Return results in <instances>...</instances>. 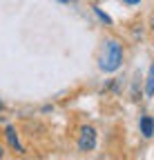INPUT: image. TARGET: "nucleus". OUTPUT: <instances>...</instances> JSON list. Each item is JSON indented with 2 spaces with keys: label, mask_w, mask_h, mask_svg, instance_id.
Segmentation results:
<instances>
[{
  "label": "nucleus",
  "mask_w": 154,
  "mask_h": 160,
  "mask_svg": "<svg viewBox=\"0 0 154 160\" xmlns=\"http://www.w3.org/2000/svg\"><path fill=\"white\" fill-rule=\"evenodd\" d=\"M96 147V129L94 127H83L78 136V149L81 151H92Z\"/></svg>",
  "instance_id": "obj_2"
},
{
  "label": "nucleus",
  "mask_w": 154,
  "mask_h": 160,
  "mask_svg": "<svg viewBox=\"0 0 154 160\" xmlns=\"http://www.w3.org/2000/svg\"><path fill=\"white\" fill-rule=\"evenodd\" d=\"M5 136H7V140H9V145H11V147H13L16 151H20V153L25 151V149H23V145H20V140H18V133H16V129H13V127H7Z\"/></svg>",
  "instance_id": "obj_3"
},
{
  "label": "nucleus",
  "mask_w": 154,
  "mask_h": 160,
  "mask_svg": "<svg viewBox=\"0 0 154 160\" xmlns=\"http://www.w3.org/2000/svg\"><path fill=\"white\" fill-rule=\"evenodd\" d=\"M123 62V47L116 40H107L105 49H103V58H101V69L103 71H116Z\"/></svg>",
  "instance_id": "obj_1"
},
{
  "label": "nucleus",
  "mask_w": 154,
  "mask_h": 160,
  "mask_svg": "<svg viewBox=\"0 0 154 160\" xmlns=\"http://www.w3.org/2000/svg\"><path fill=\"white\" fill-rule=\"evenodd\" d=\"M145 93H147V96H154V65L150 67V73H147V82H145Z\"/></svg>",
  "instance_id": "obj_5"
},
{
  "label": "nucleus",
  "mask_w": 154,
  "mask_h": 160,
  "mask_svg": "<svg viewBox=\"0 0 154 160\" xmlns=\"http://www.w3.org/2000/svg\"><path fill=\"white\" fill-rule=\"evenodd\" d=\"M125 2H130V5H136V2H141V0H125Z\"/></svg>",
  "instance_id": "obj_7"
},
{
  "label": "nucleus",
  "mask_w": 154,
  "mask_h": 160,
  "mask_svg": "<svg viewBox=\"0 0 154 160\" xmlns=\"http://www.w3.org/2000/svg\"><path fill=\"white\" fill-rule=\"evenodd\" d=\"M3 156H5V151H3V147H0V158H3Z\"/></svg>",
  "instance_id": "obj_8"
},
{
  "label": "nucleus",
  "mask_w": 154,
  "mask_h": 160,
  "mask_svg": "<svg viewBox=\"0 0 154 160\" xmlns=\"http://www.w3.org/2000/svg\"><path fill=\"white\" fill-rule=\"evenodd\" d=\"M61 2H67V0H61Z\"/></svg>",
  "instance_id": "obj_10"
},
{
  "label": "nucleus",
  "mask_w": 154,
  "mask_h": 160,
  "mask_svg": "<svg viewBox=\"0 0 154 160\" xmlns=\"http://www.w3.org/2000/svg\"><path fill=\"white\" fill-rule=\"evenodd\" d=\"M141 133H143L145 138H150V136L154 133V120H152L150 116H143V118H141Z\"/></svg>",
  "instance_id": "obj_4"
},
{
  "label": "nucleus",
  "mask_w": 154,
  "mask_h": 160,
  "mask_svg": "<svg viewBox=\"0 0 154 160\" xmlns=\"http://www.w3.org/2000/svg\"><path fill=\"white\" fill-rule=\"evenodd\" d=\"M0 109H3V100H0Z\"/></svg>",
  "instance_id": "obj_9"
},
{
  "label": "nucleus",
  "mask_w": 154,
  "mask_h": 160,
  "mask_svg": "<svg viewBox=\"0 0 154 160\" xmlns=\"http://www.w3.org/2000/svg\"><path fill=\"white\" fill-rule=\"evenodd\" d=\"M96 13H98V18H101V20H105V22H107V25L112 22V20H109V18H107V16H105V13H103L101 9H96Z\"/></svg>",
  "instance_id": "obj_6"
}]
</instances>
